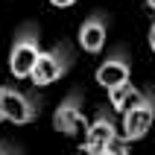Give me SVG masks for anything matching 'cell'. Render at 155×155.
<instances>
[{
  "label": "cell",
  "mask_w": 155,
  "mask_h": 155,
  "mask_svg": "<svg viewBox=\"0 0 155 155\" xmlns=\"http://www.w3.org/2000/svg\"><path fill=\"white\" fill-rule=\"evenodd\" d=\"M73 61H76V50H73V44L70 41H59L53 44L50 50H44L35 61L32 73H29V82L35 88H47L53 82H59L70 68H73Z\"/></svg>",
  "instance_id": "1"
},
{
  "label": "cell",
  "mask_w": 155,
  "mask_h": 155,
  "mask_svg": "<svg viewBox=\"0 0 155 155\" xmlns=\"http://www.w3.org/2000/svg\"><path fill=\"white\" fill-rule=\"evenodd\" d=\"M41 56V38H38V26L35 24H24L18 29L12 50H9V70L15 79H29L35 61Z\"/></svg>",
  "instance_id": "2"
},
{
  "label": "cell",
  "mask_w": 155,
  "mask_h": 155,
  "mask_svg": "<svg viewBox=\"0 0 155 155\" xmlns=\"http://www.w3.org/2000/svg\"><path fill=\"white\" fill-rule=\"evenodd\" d=\"M123 138V129H117L111 108H97V114L88 123V132L82 135V155H100L103 149H108L111 143Z\"/></svg>",
  "instance_id": "3"
},
{
  "label": "cell",
  "mask_w": 155,
  "mask_h": 155,
  "mask_svg": "<svg viewBox=\"0 0 155 155\" xmlns=\"http://www.w3.org/2000/svg\"><path fill=\"white\" fill-rule=\"evenodd\" d=\"M3 120L15 123V126H26V123L38 120L41 114V100L32 94V91H24V88H3Z\"/></svg>",
  "instance_id": "4"
},
{
  "label": "cell",
  "mask_w": 155,
  "mask_h": 155,
  "mask_svg": "<svg viewBox=\"0 0 155 155\" xmlns=\"http://www.w3.org/2000/svg\"><path fill=\"white\" fill-rule=\"evenodd\" d=\"M53 126L56 132L68 135V138H82L88 132V117H85V103H82V91H70L53 111Z\"/></svg>",
  "instance_id": "5"
},
{
  "label": "cell",
  "mask_w": 155,
  "mask_h": 155,
  "mask_svg": "<svg viewBox=\"0 0 155 155\" xmlns=\"http://www.w3.org/2000/svg\"><path fill=\"white\" fill-rule=\"evenodd\" d=\"M152 123H155V88H147L140 103L123 114V140L132 143V140L147 138Z\"/></svg>",
  "instance_id": "6"
},
{
  "label": "cell",
  "mask_w": 155,
  "mask_h": 155,
  "mask_svg": "<svg viewBox=\"0 0 155 155\" xmlns=\"http://www.w3.org/2000/svg\"><path fill=\"white\" fill-rule=\"evenodd\" d=\"M129 76H132V59H129V53L123 50V47L108 53L105 61H100V68H97V73H94L97 85H103L105 91L114 88V85H120V82H126Z\"/></svg>",
  "instance_id": "7"
},
{
  "label": "cell",
  "mask_w": 155,
  "mask_h": 155,
  "mask_svg": "<svg viewBox=\"0 0 155 155\" xmlns=\"http://www.w3.org/2000/svg\"><path fill=\"white\" fill-rule=\"evenodd\" d=\"M79 47L85 53H100L105 47V38H108V18H105V12H94V15H88L85 21H82V26H79Z\"/></svg>",
  "instance_id": "8"
},
{
  "label": "cell",
  "mask_w": 155,
  "mask_h": 155,
  "mask_svg": "<svg viewBox=\"0 0 155 155\" xmlns=\"http://www.w3.org/2000/svg\"><path fill=\"white\" fill-rule=\"evenodd\" d=\"M140 97H143V91H140L132 79H126L120 85L108 88V108L117 111V114H126L129 108H135V105L140 103Z\"/></svg>",
  "instance_id": "9"
},
{
  "label": "cell",
  "mask_w": 155,
  "mask_h": 155,
  "mask_svg": "<svg viewBox=\"0 0 155 155\" xmlns=\"http://www.w3.org/2000/svg\"><path fill=\"white\" fill-rule=\"evenodd\" d=\"M100 155H129V147H126V140L120 138L117 143H111V147H108V149H103Z\"/></svg>",
  "instance_id": "10"
},
{
  "label": "cell",
  "mask_w": 155,
  "mask_h": 155,
  "mask_svg": "<svg viewBox=\"0 0 155 155\" xmlns=\"http://www.w3.org/2000/svg\"><path fill=\"white\" fill-rule=\"evenodd\" d=\"M0 155H21V152H18L9 140H0Z\"/></svg>",
  "instance_id": "11"
},
{
  "label": "cell",
  "mask_w": 155,
  "mask_h": 155,
  "mask_svg": "<svg viewBox=\"0 0 155 155\" xmlns=\"http://www.w3.org/2000/svg\"><path fill=\"white\" fill-rule=\"evenodd\" d=\"M147 38H149V50L155 53V21L149 24V35H147Z\"/></svg>",
  "instance_id": "12"
},
{
  "label": "cell",
  "mask_w": 155,
  "mask_h": 155,
  "mask_svg": "<svg viewBox=\"0 0 155 155\" xmlns=\"http://www.w3.org/2000/svg\"><path fill=\"white\" fill-rule=\"evenodd\" d=\"M50 3H53L56 9H68V6H73L76 0H50Z\"/></svg>",
  "instance_id": "13"
},
{
  "label": "cell",
  "mask_w": 155,
  "mask_h": 155,
  "mask_svg": "<svg viewBox=\"0 0 155 155\" xmlns=\"http://www.w3.org/2000/svg\"><path fill=\"white\" fill-rule=\"evenodd\" d=\"M3 88L6 85H0V103H3ZM0 120H3V108H0Z\"/></svg>",
  "instance_id": "14"
},
{
  "label": "cell",
  "mask_w": 155,
  "mask_h": 155,
  "mask_svg": "<svg viewBox=\"0 0 155 155\" xmlns=\"http://www.w3.org/2000/svg\"><path fill=\"white\" fill-rule=\"evenodd\" d=\"M147 6H149V9H152V12H155V0H147Z\"/></svg>",
  "instance_id": "15"
}]
</instances>
